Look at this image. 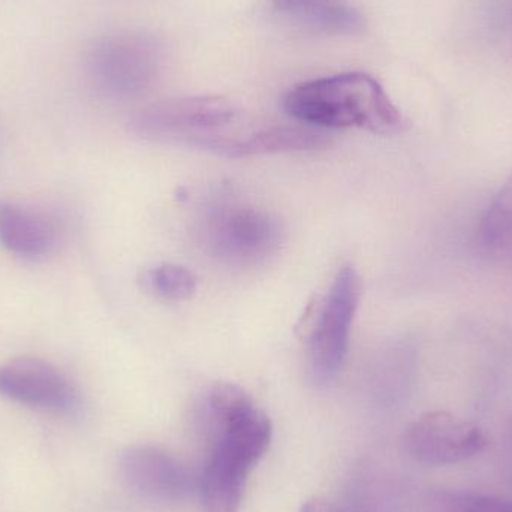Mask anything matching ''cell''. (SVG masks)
Instances as JSON below:
<instances>
[{
    "label": "cell",
    "instance_id": "ba28073f",
    "mask_svg": "<svg viewBox=\"0 0 512 512\" xmlns=\"http://www.w3.org/2000/svg\"><path fill=\"white\" fill-rule=\"evenodd\" d=\"M0 396L53 414H74L80 408V394L68 376L35 357L15 358L0 367Z\"/></svg>",
    "mask_w": 512,
    "mask_h": 512
},
{
    "label": "cell",
    "instance_id": "7c38bea8",
    "mask_svg": "<svg viewBox=\"0 0 512 512\" xmlns=\"http://www.w3.org/2000/svg\"><path fill=\"white\" fill-rule=\"evenodd\" d=\"M143 285L159 300L179 303L197 291V276L189 268L177 264H159L144 273Z\"/></svg>",
    "mask_w": 512,
    "mask_h": 512
},
{
    "label": "cell",
    "instance_id": "9c48e42d",
    "mask_svg": "<svg viewBox=\"0 0 512 512\" xmlns=\"http://www.w3.org/2000/svg\"><path fill=\"white\" fill-rule=\"evenodd\" d=\"M128 486L146 498L174 501L191 490V478L173 457L150 447L126 451L120 462Z\"/></svg>",
    "mask_w": 512,
    "mask_h": 512
},
{
    "label": "cell",
    "instance_id": "7a4b0ae2",
    "mask_svg": "<svg viewBox=\"0 0 512 512\" xmlns=\"http://www.w3.org/2000/svg\"><path fill=\"white\" fill-rule=\"evenodd\" d=\"M283 108L297 122L318 129L358 128L391 135L406 126L384 87L366 72H343L298 84L286 93Z\"/></svg>",
    "mask_w": 512,
    "mask_h": 512
},
{
    "label": "cell",
    "instance_id": "277c9868",
    "mask_svg": "<svg viewBox=\"0 0 512 512\" xmlns=\"http://www.w3.org/2000/svg\"><path fill=\"white\" fill-rule=\"evenodd\" d=\"M201 246L231 268H255L279 252L283 228L267 210L243 204L210 207L198 228Z\"/></svg>",
    "mask_w": 512,
    "mask_h": 512
},
{
    "label": "cell",
    "instance_id": "52a82bcc",
    "mask_svg": "<svg viewBox=\"0 0 512 512\" xmlns=\"http://www.w3.org/2000/svg\"><path fill=\"white\" fill-rule=\"evenodd\" d=\"M487 441L483 430L450 412H427L405 433V447L417 462L429 466L454 465L477 456Z\"/></svg>",
    "mask_w": 512,
    "mask_h": 512
},
{
    "label": "cell",
    "instance_id": "5bb4252c",
    "mask_svg": "<svg viewBox=\"0 0 512 512\" xmlns=\"http://www.w3.org/2000/svg\"><path fill=\"white\" fill-rule=\"evenodd\" d=\"M447 512H512V502L483 495H462L450 502Z\"/></svg>",
    "mask_w": 512,
    "mask_h": 512
},
{
    "label": "cell",
    "instance_id": "8fae6325",
    "mask_svg": "<svg viewBox=\"0 0 512 512\" xmlns=\"http://www.w3.org/2000/svg\"><path fill=\"white\" fill-rule=\"evenodd\" d=\"M480 237L493 258L512 265V173L487 207Z\"/></svg>",
    "mask_w": 512,
    "mask_h": 512
},
{
    "label": "cell",
    "instance_id": "3957f363",
    "mask_svg": "<svg viewBox=\"0 0 512 512\" xmlns=\"http://www.w3.org/2000/svg\"><path fill=\"white\" fill-rule=\"evenodd\" d=\"M137 137L182 144L233 158L248 128H239V110L221 96H189L144 108L132 117Z\"/></svg>",
    "mask_w": 512,
    "mask_h": 512
},
{
    "label": "cell",
    "instance_id": "2e32d148",
    "mask_svg": "<svg viewBox=\"0 0 512 512\" xmlns=\"http://www.w3.org/2000/svg\"><path fill=\"white\" fill-rule=\"evenodd\" d=\"M301 512H345L340 510L339 507H336L334 504H330L327 501H321V499H312V501H307L306 504L301 508Z\"/></svg>",
    "mask_w": 512,
    "mask_h": 512
},
{
    "label": "cell",
    "instance_id": "4fadbf2b",
    "mask_svg": "<svg viewBox=\"0 0 512 512\" xmlns=\"http://www.w3.org/2000/svg\"><path fill=\"white\" fill-rule=\"evenodd\" d=\"M310 21L324 27L325 30H337V32H354L360 26L361 20L357 12L352 9L325 6L324 3L307 9Z\"/></svg>",
    "mask_w": 512,
    "mask_h": 512
},
{
    "label": "cell",
    "instance_id": "30bf717a",
    "mask_svg": "<svg viewBox=\"0 0 512 512\" xmlns=\"http://www.w3.org/2000/svg\"><path fill=\"white\" fill-rule=\"evenodd\" d=\"M0 243L9 254L44 258L57 245V228L44 213L14 203H0Z\"/></svg>",
    "mask_w": 512,
    "mask_h": 512
},
{
    "label": "cell",
    "instance_id": "8992f818",
    "mask_svg": "<svg viewBox=\"0 0 512 512\" xmlns=\"http://www.w3.org/2000/svg\"><path fill=\"white\" fill-rule=\"evenodd\" d=\"M158 65L156 45L144 36H105L86 54L90 84L110 98H131L146 90L155 80Z\"/></svg>",
    "mask_w": 512,
    "mask_h": 512
},
{
    "label": "cell",
    "instance_id": "5b68a950",
    "mask_svg": "<svg viewBox=\"0 0 512 512\" xmlns=\"http://www.w3.org/2000/svg\"><path fill=\"white\" fill-rule=\"evenodd\" d=\"M361 292V277L354 265H342L322 301L307 345V367L313 384H330L342 370Z\"/></svg>",
    "mask_w": 512,
    "mask_h": 512
},
{
    "label": "cell",
    "instance_id": "6da1fadb",
    "mask_svg": "<svg viewBox=\"0 0 512 512\" xmlns=\"http://www.w3.org/2000/svg\"><path fill=\"white\" fill-rule=\"evenodd\" d=\"M209 454L200 480L204 512H237L246 481L270 447L271 423L243 388L219 382L201 409Z\"/></svg>",
    "mask_w": 512,
    "mask_h": 512
},
{
    "label": "cell",
    "instance_id": "9a60e30c",
    "mask_svg": "<svg viewBox=\"0 0 512 512\" xmlns=\"http://www.w3.org/2000/svg\"><path fill=\"white\" fill-rule=\"evenodd\" d=\"M274 3L282 11L304 12L319 3H324V0H274Z\"/></svg>",
    "mask_w": 512,
    "mask_h": 512
}]
</instances>
